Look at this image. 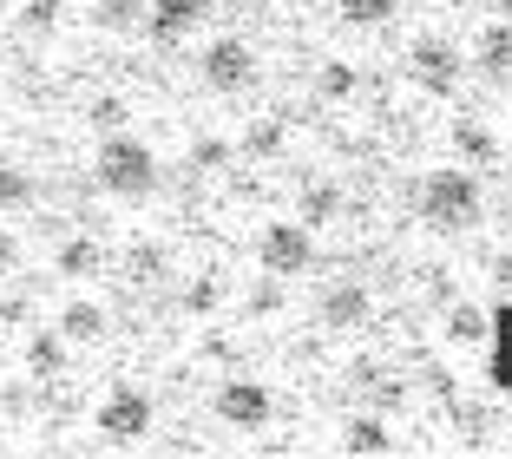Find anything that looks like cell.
Here are the masks:
<instances>
[{"instance_id":"cell-9","label":"cell","mask_w":512,"mask_h":459,"mask_svg":"<svg viewBox=\"0 0 512 459\" xmlns=\"http://www.w3.org/2000/svg\"><path fill=\"white\" fill-rule=\"evenodd\" d=\"M204 14H211V0H151V40H184V33H191L197 27V20H204Z\"/></svg>"},{"instance_id":"cell-13","label":"cell","mask_w":512,"mask_h":459,"mask_svg":"<svg viewBox=\"0 0 512 459\" xmlns=\"http://www.w3.org/2000/svg\"><path fill=\"white\" fill-rule=\"evenodd\" d=\"M453 145H460V158H473V164H486V158H493V132H486V125H473V119H460V125H453Z\"/></svg>"},{"instance_id":"cell-23","label":"cell","mask_w":512,"mask_h":459,"mask_svg":"<svg viewBox=\"0 0 512 459\" xmlns=\"http://www.w3.org/2000/svg\"><path fill=\"white\" fill-rule=\"evenodd\" d=\"M493 14H499V20H512V0H493Z\"/></svg>"},{"instance_id":"cell-11","label":"cell","mask_w":512,"mask_h":459,"mask_svg":"<svg viewBox=\"0 0 512 459\" xmlns=\"http://www.w3.org/2000/svg\"><path fill=\"white\" fill-rule=\"evenodd\" d=\"M60 335L66 341H99V335H106V309H99V302H86V296L66 302V309H60Z\"/></svg>"},{"instance_id":"cell-8","label":"cell","mask_w":512,"mask_h":459,"mask_svg":"<svg viewBox=\"0 0 512 459\" xmlns=\"http://www.w3.org/2000/svg\"><path fill=\"white\" fill-rule=\"evenodd\" d=\"M414 79H421L427 92H453L460 86V53H453L447 40H421L414 46Z\"/></svg>"},{"instance_id":"cell-10","label":"cell","mask_w":512,"mask_h":459,"mask_svg":"<svg viewBox=\"0 0 512 459\" xmlns=\"http://www.w3.org/2000/svg\"><path fill=\"white\" fill-rule=\"evenodd\" d=\"M473 60H480L493 79H512V20H493V27L480 33V46H473Z\"/></svg>"},{"instance_id":"cell-19","label":"cell","mask_w":512,"mask_h":459,"mask_svg":"<svg viewBox=\"0 0 512 459\" xmlns=\"http://www.w3.org/2000/svg\"><path fill=\"white\" fill-rule=\"evenodd\" d=\"M27 197H33L27 171H7V164H0V210H14V204H27Z\"/></svg>"},{"instance_id":"cell-20","label":"cell","mask_w":512,"mask_h":459,"mask_svg":"<svg viewBox=\"0 0 512 459\" xmlns=\"http://www.w3.org/2000/svg\"><path fill=\"white\" fill-rule=\"evenodd\" d=\"M27 361H33V368H40V374H53V368H60V335H33Z\"/></svg>"},{"instance_id":"cell-3","label":"cell","mask_w":512,"mask_h":459,"mask_svg":"<svg viewBox=\"0 0 512 459\" xmlns=\"http://www.w3.org/2000/svg\"><path fill=\"white\" fill-rule=\"evenodd\" d=\"M256 263L270 269V276H302V269L316 263L309 223H263V230H256Z\"/></svg>"},{"instance_id":"cell-2","label":"cell","mask_w":512,"mask_h":459,"mask_svg":"<svg viewBox=\"0 0 512 459\" xmlns=\"http://www.w3.org/2000/svg\"><path fill=\"white\" fill-rule=\"evenodd\" d=\"M99 184H106L112 197H151L158 191V151L132 132H112L106 145H99Z\"/></svg>"},{"instance_id":"cell-22","label":"cell","mask_w":512,"mask_h":459,"mask_svg":"<svg viewBox=\"0 0 512 459\" xmlns=\"http://www.w3.org/2000/svg\"><path fill=\"white\" fill-rule=\"evenodd\" d=\"M7 263H14V243H7V237H0V269H7Z\"/></svg>"},{"instance_id":"cell-7","label":"cell","mask_w":512,"mask_h":459,"mask_svg":"<svg viewBox=\"0 0 512 459\" xmlns=\"http://www.w3.org/2000/svg\"><path fill=\"white\" fill-rule=\"evenodd\" d=\"M217 420L256 433L263 420H270V387H263V381H224V387H217Z\"/></svg>"},{"instance_id":"cell-15","label":"cell","mask_w":512,"mask_h":459,"mask_svg":"<svg viewBox=\"0 0 512 459\" xmlns=\"http://www.w3.org/2000/svg\"><path fill=\"white\" fill-rule=\"evenodd\" d=\"M60 269H66V276H99V269H106V256H99V243L79 237V243H66V250H60Z\"/></svg>"},{"instance_id":"cell-14","label":"cell","mask_w":512,"mask_h":459,"mask_svg":"<svg viewBox=\"0 0 512 459\" xmlns=\"http://www.w3.org/2000/svg\"><path fill=\"white\" fill-rule=\"evenodd\" d=\"M401 14V0H342V20L348 27H381V20Z\"/></svg>"},{"instance_id":"cell-5","label":"cell","mask_w":512,"mask_h":459,"mask_svg":"<svg viewBox=\"0 0 512 459\" xmlns=\"http://www.w3.org/2000/svg\"><path fill=\"white\" fill-rule=\"evenodd\" d=\"M99 433H106V440H138V433H151L145 387H112V394L99 400Z\"/></svg>"},{"instance_id":"cell-16","label":"cell","mask_w":512,"mask_h":459,"mask_svg":"<svg viewBox=\"0 0 512 459\" xmlns=\"http://www.w3.org/2000/svg\"><path fill=\"white\" fill-rule=\"evenodd\" d=\"M92 14H99V27H138L151 14V0H99Z\"/></svg>"},{"instance_id":"cell-4","label":"cell","mask_w":512,"mask_h":459,"mask_svg":"<svg viewBox=\"0 0 512 459\" xmlns=\"http://www.w3.org/2000/svg\"><path fill=\"white\" fill-rule=\"evenodd\" d=\"M197 73H204V86L211 92H243L256 79V53H250V40H211L204 46V60H197Z\"/></svg>"},{"instance_id":"cell-18","label":"cell","mask_w":512,"mask_h":459,"mask_svg":"<svg viewBox=\"0 0 512 459\" xmlns=\"http://www.w3.org/2000/svg\"><path fill=\"white\" fill-rule=\"evenodd\" d=\"M447 335H453V341H480V335H486V315H480V309H453V315H447Z\"/></svg>"},{"instance_id":"cell-12","label":"cell","mask_w":512,"mask_h":459,"mask_svg":"<svg viewBox=\"0 0 512 459\" xmlns=\"http://www.w3.org/2000/svg\"><path fill=\"white\" fill-rule=\"evenodd\" d=\"M342 453H394V433L381 427V420H348Z\"/></svg>"},{"instance_id":"cell-17","label":"cell","mask_w":512,"mask_h":459,"mask_svg":"<svg viewBox=\"0 0 512 459\" xmlns=\"http://www.w3.org/2000/svg\"><path fill=\"white\" fill-rule=\"evenodd\" d=\"M316 86H322V99H355V66L329 60V66H322V79H316Z\"/></svg>"},{"instance_id":"cell-21","label":"cell","mask_w":512,"mask_h":459,"mask_svg":"<svg viewBox=\"0 0 512 459\" xmlns=\"http://www.w3.org/2000/svg\"><path fill=\"white\" fill-rule=\"evenodd\" d=\"M493 276H499V282H512V250H499V263H493Z\"/></svg>"},{"instance_id":"cell-1","label":"cell","mask_w":512,"mask_h":459,"mask_svg":"<svg viewBox=\"0 0 512 459\" xmlns=\"http://www.w3.org/2000/svg\"><path fill=\"white\" fill-rule=\"evenodd\" d=\"M421 217L434 230H473L480 223V178L467 164H447V171H427L421 178Z\"/></svg>"},{"instance_id":"cell-6","label":"cell","mask_w":512,"mask_h":459,"mask_svg":"<svg viewBox=\"0 0 512 459\" xmlns=\"http://www.w3.org/2000/svg\"><path fill=\"white\" fill-rule=\"evenodd\" d=\"M368 289L355 276H342V282H329L322 289V328H335V335H355V328H368Z\"/></svg>"}]
</instances>
